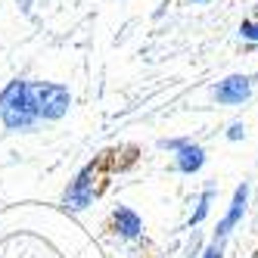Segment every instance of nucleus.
Wrapping results in <instances>:
<instances>
[{"mask_svg":"<svg viewBox=\"0 0 258 258\" xmlns=\"http://www.w3.org/2000/svg\"><path fill=\"white\" fill-rule=\"evenodd\" d=\"M252 87H255L252 75H230L215 84V100L221 106H243L252 97Z\"/></svg>","mask_w":258,"mask_h":258,"instance_id":"4","label":"nucleus"},{"mask_svg":"<svg viewBox=\"0 0 258 258\" xmlns=\"http://www.w3.org/2000/svg\"><path fill=\"white\" fill-rule=\"evenodd\" d=\"M246 206H249V183H239V187L233 190V199H230V206H227L224 218H221L218 230H215V243H224V239L230 236V230L239 224V221H243Z\"/></svg>","mask_w":258,"mask_h":258,"instance_id":"5","label":"nucleus"},{"mask_svg":"<svg viewBox=\"0 0 258 258\" xmlns=\"http://www.w3.org/2000/svg\"><path fill=\"white\" fill-rule=\"evenodd\" d=\"M34 106H38L41 121H59L72 109V94L66 84L56 81H38L34 84Z\"/></svg>","mask_w":258,"mask_h":258,"instance_id":"3","label":"nucleus"},{"mask_svg":"<svg viewBox=\"0 0 258 258\" xmlns=\"http://www.w3.org/2000/svg\"><path fill=\"white\" fill-rule=\"evenodd\" d=\"M239 38L249 41L252 47H258V19H246L243 25H239Z\"/></svg>","mask_w":258,"mask_h":258,"instance_id":"9","label":"nucleus"},{"mask_svg":"<svg viewBox=\"0 0 258 258\" xmlns=\"http://www.w3.org/2000/svg\"><path fill=\"white\" fill-rule=\"evenodd\" d=\"M193 4H206V0H193Z\"/></svg>","mask_w":258,"mask_h":258,"instance_id":"13","label":"nucleus"},{"mask_svg":"<svg viewBox=\"0 0 258 258\" xmlns=\"http://www.w3.org/2000/svg\"><path fill=\"white\" fill-rule=\"evenodd\" d=\"M100 183H103V159L87 162L84 168L72 177V183L62 193V206L69 212H84L90 202L100 196Z\"/></svg>","mask_w":258,"mask_h":258,"instance_id":"2","label":"nucleus"},{"mask_svg":"<svg viewBox=\"0 0 258 258\" xmlns=\"http://www.w3.org/2000/svg\"><path fill=\"white\" fill-rule=\"evenodd\" d=\"M199 258H224V243H209Z\"/></svg>","mask_w":258,"mask_h":258,"instance_id":"10","label":"nucleus"},{"mask_svg":"<svg viewBox=\"0 0 258 258\" xmlns=\"http://www.w3.org/2000/svg\"><path fill=\"white\" fill-rule=\"evenodd\" d=\"M174 165H177L180 174H196L202 165H206V150H202L199 143L187 140V143H183L180 150L174 153Z\"/></svg>","mask_w":258,"mask_h":258,"instance_id":"7","label":"nucleus"},{"mask_svg":"<svg viewBox=\"0 0 258 258\" xmlns=\"http://www.w3.org/2000/svg\"><path fill=\"white\" fill-rule=\"evenodd\" d=\"M0 121L7 131H31L38 124V106H34V84L16 78L0 90Z\"/></svg>","mask_w":258,"mask_h":258,"instance_id":"1","label":"nucleus"},{"mask_svg":"<svg viewBox=\"0 0 258 258\" xmlns=\"http://www.w3.org/2000/svg\"><path fill=\"white\" fill-rule=\"evenodd\" d=\"M19 4H22V10H25V13L31 10V0H19Z\"/></svg>","mask_w":258,"mask_h":258,"instance_id":"12","label":"nucleus"},{"mask_svg":"<svg viewBox=\"0 0 258 258\" xmlns=\"http://www.w3.org/2000/svg\"><path fill=\"white\" fill-rule=\"evenodd\" d=\"M112 230L121 239H140L143 236V221H140V215L134 209H124L121 206V209L112 212Z\"/></svg>","mask_w":258,"mask_h":258,"instance_id":"6","label":"nucleus"},{"mask_svg":"<svg viewBox=\"0 0 258 258\" xmlns=\"http://www.w3.org/2000/svg\"><path fill=\"white\" fill-rule=\"evenodd\" d=\"M212 199H215V190H212V187L202 190V196L196 199V209H193V215H190V227H199L202 221H206V215H209V209H212Z\"/></svg>","mask_w":258,"mask_h":258,"instance_id":"8","label":"nucleus"},{"mask_svg":"<svg viewBox=\"0 0 258 258\" xmlns=\"http://www.w3.org/2000/svg\"><path fill=\"white\" fill-rule=\"evenodd\" d=\"M243 137H246V124L243 121H233L227 127V140H243Z\"/></svg>","mask_w":258,"mask_h":258,"instance_id":"11","label":"nucleus"}]
</instances>
